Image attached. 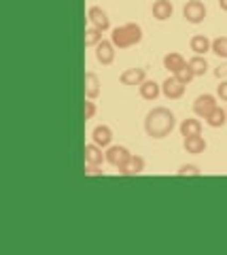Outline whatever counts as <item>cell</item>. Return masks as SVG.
<instances>
[{
	"label": "cell",
	"instance_id": "29",
	"mask_svg": "<svg viewBox=\"0 0 227 255\" xmlns=\"http://www.w3.org/2000/svg\"><path fill=\"white\" fill-rule=\"evenodd\" d=\"M215 77H217V79H221V81L227 77V62H225V64H221L219 68H215Z\"/></svg>",
	"mask_w": 227,
	"mask_h": 255
},
{
	"label": "cell",
	"instance_id": "23",
	"mask_svg": "<svg viewBox=\"0 0 227 255\" xmlns=\"http://www.w3.org/2000/svg\"><path fill=\"white\" fill-rule=\"evenodd\" d=\"M213 53L217 58L227 60V36H217L213 41Z\"/></svg>",
	"mask_w": 227,
	"mask_h": 255
},
{
	"label": "cell",
	"instance_id": "14",
	"mask_svg": "<svg viewBox=\"0 0 227 255\" xmlns=\"http://www.w3.org/2000/svg\"><path fill=\"white\" fill-rule=\"evenodd\" d=\"M187 66V60L183 58L181 53H176V51H170V53H166L163 55V68L168 70L170 75H176L181 68H185Z\"/></svg>",
	"mask_w": 227,
	"mask_h": 255
},
{
	"label": "cell",
	"instance_id": "18",
	"mask_svg": "<svg viewBox=\"0 0 227 255\" xmlns=\"http://www.w3.org/2000/svg\"><path fill=\"white\" fill-rule=\"evenodd\" d=\"M183 147H185L187 153L200 155L208 149V142L204 140V136H189V138H183Z\"/></svg>",
	"mask_w": 227,
	"mask_h": 255
},
{
	"label": "cell",
	"instance_id": "24",
	"mask_svg": "<svg viewBox=\"0 0 227 255\" xmlns=\"http://www.w3.org/2000/svg\"><path fill=\"white\" fill-rule=\"evenodd\" d=\"M178 177H202V170H200V166H195V164H183L181 168L176 170Z\"/></svg>",
	"mask_w": 227,
	"mask_h": 255
},
{
	"label": "cell",
	"instance_id": "8",
	"mask_svg": "<svg viewBox=\"0 0 227 255\" xmlns=\"http://www.w3.org/2000/svg\"><path fill=\"white\" fill-rule=\"evenodd\" d=\"M121 85H128V87H140L147 81V70L145 68H125L121 77H119Z\"/></svg>",
	"mask_w": 227,
	"mask_h": 255
},
{
	"label": "cell",
	"instance_id": "25",
	"mask_svg": "<svg viewBox=\"0 0 227 255\" xmlns=\"http://www.w3.org/2000/svg\"><path fill=\"white\" fill-rule=\"evenodd\" d=\"M98 113V107H96V100H89V98H85L83 102V119L85 122H89V119H93Z\"/></svg>",
	"mask_w": 227,
	"mask_h": 255
},
{
	"label": "cell",
	"instance_id": "11",
	"mask_svg": "<svg viewBox=\"0 0 227 255\" xmlns=\"http://www.w3.org/2000/svg\"><path fill=\"white\" fill-rule=\"evenodd\" d=\"M87 19L93 28H98V30H111V19H108V15L104 9H100V6H89V11H87Z\"/></svg>",
	"mask_w": 227,
	"mask_h": 255
},
{
	"label": "cell",
	"instance_id": "7",
	"mask_svg": "<svg viewBox=\"0 0 227 255\" xmlns=\"http://www.w3.org/2000/svg\"><path fill=\"white\" fill-rule=\"evenodd\" d=\"M185 83H181L178 79L174 77V75H170L166 81L161 83V94L166 96L168 100H181L183 96H185Z\"/></svg>",
	"mask_w": 227,
	"mask_h": 255
},
{
	"label": "cell",
	"instance_id": "9",
	"mask_svg": "<svg viewBox=\"0 0 227 255\" xmlns=\"http://www.w3.org/2000/svg\"><path fill=\"white\" fill-rule=\"evenodd\" d=\"M83 153H85V166H104V162H106L104 149L98 147L96 142H89V145H85Z\"/></svg>",
	"mask_w": 227,
	"mask_h": 255
},
{
	"label": "cell",
	"instance_id": "4",
	"mask_svg": "<svg viewBox=\"0 0 227 255\" xmlns=\"http://www.w3.org/2000/svg\"><path fill=\"white\" fill-rule=\"evenodd\" d=\"M217 107H219V102H217V96H213V94H202L193 100V113L200 119H206Z\"/></svg>",
	"mask_w": 227,
	"mask_h": 255
},
{
	"label": "cell",
	"instance_id": "20",
	"mask_svg": "<svg viewBox=\"0 0 227 255\" xmlns=\"http://www.w3.org/2000/svg\"><path fill=\"white\" fill-rule=\"evenodd\" d=\"M204 122H206V126L215 128V130H217V128H223V126L227 124V113H225V109L217 107V109L213 111V113H210V115L204 119Z\"/></svg>",
	"mask_w": 227,
	"mask_h": 255
},
{
	"label": "cell",
	"instance_id": "13",
	"mask_svg": "<svg viewBox=\"0 0 227 255\" xmlns=\"http://www.w3.org/2000/svg\"><path fill=\"white\" fill-rule=\"evenodd\" d=\"M151 13H153V19L168 21L172 15H174V4H172L170 0H155L151 6Z\"/></svg>",
	"mask_w": 227,
	"mask_h": 255
},
{
	"label": "cell",
	"instance_id": "6",
	"mask_svg": "<svg viewBox=\"0 0 227 255\" xmlns=\"http://www.w3.org/2000/svg\"><path fill=\"white\" fill-rule=\"evenodd\" d=\"M96 60H98V64H102V66H111V64L115 62V53H117V47L113 45V41L111 38H102L96 47Z\"/></svg>",
	"mask_w": 227,
	"mask_h": 255
},
{
	"label": "cell",
	"instance_id": "10",
	"mask_svg": "<svg viewBox=\"0 0 227 255\" xmlns=\"http://www.w3.org/2000/svg\"><path fill=\"white\" fill-rule=\"evenodd\" d=\"M145 166H147V162H145L143 155H134V153H132L130 162L125 166H121V168H117V170H119L121 177H138V174L145 172Z\"/></svg>",
	"mask_w": 227,
	"mask_h": 255
},
{
	"label": "cell",
	"instance_id": "30",
	"mask_svg": "<svg viewBox=\"0 0 227 255\" xmlns=\"http://www.w3.org/2000/svg\"><path fill=\"white\" fill-rule=\"evenodd\" d=\"M219 6H221V11L227 13V0H219Z\"/></svg>",
	"mask_w": 227,
	"mask_h": 255
},
{
	"label": "cell",
	"instance_id": "31",
	"mask_svg": "<svg viewBox=\"0 0 227 255\" xmlns=\"http://www.w3.org/2000/svg\"><path fill=\"white\" fill-rule=\"evenodd\" d=\"M225 113H227V109H225Z\"/></svg>",
	"mask_w": 227,
	"mask_h": 255
},
{
	"label": "cell",
	"instance_id": "21",
	"mask_svg": "<svg viewBox=\"0 0 227 255\" xmlns=\"http://www.w3.org/2000/svg\"><path fill=\"white\" fill-rule=\"evenodd\" d=\"M191 66V70L195 73V77H204L206 73H208V62H206V58L204 55H193V58L187 62Z\"/></svg>",
	"mask_w": 227,
	"mask_h": 255
},
{
	"label": "cell",
	"instance_id": "28",
	"mask_svg": "<svg viewBox=\"0 0 227 255\" xmlns=\"http://www.w3.org/2000/svg\"><path fill=\"white\" fill-rule=\"evenodd\" d=\"M217 98H221L223 102H227V81H221V85L217 87Z\"/></svg>",
	"mask_w": 227,
	"mask_h": 255
},
{
	"label": "cell",
	"instance_id": "5",
	"mask_svg": "<svg viewBox=\"0 0 227 255\" xmlns=\"http://www.w3.org/2000/svg\"><path fill=\"white\" fill-rule=\"evenodd\" d=\"M104 155H106V164L115 166V168H121V166H125L130 162V149L123 147V145H111L108 149H104Z\"/></svg>",
	"mask_w": 227,
	"mask_h": 255
},
{
	"label": "cell",
	"instance_id": "2",
	"mask_svg": "<svg viewBox=\"0 0 227 255\" xmlns=\"http://www.w3.org/2000/svg\"><path fill=\"white\" fill-rule=\"evenodd\" d=\"M143 26L140 23H123V26H117L111 32V41L117 49H130V47H136L143 43Z\"/></svg>",
	"mask_w": 227,
	"mask_h": 255
},
{
	"label": "cell",
	"instance_id": "12",
	"mask_svg": "<svg viewBox=\"0 0 227 255\" xmlns=\"http://www.w3.org/2000/svg\"><path fill=\"white\" fill-rule=\"evenodd\" d=\"M91 142H96L98 147H102V149H108L113 145V130L108 126H96L91 130Z\"/></svg>",
	"mask_w": 227,
	"mask_h": 255
},
{
	"label": "cell",
	"instance_id": "1",
	"mask_svg": "<svg viewBox=\"0 0 227 255\" xmlns=\"http://www.w3.org/2000/svg\"><path fill=\"white\" fill-rule=\"evenodd\" d=\"M176 128V115L166 107H155L145 117V132L149 138L161 140L170 136Z\"/></svg>",
	"mask_w": 227,
	"mask_h": 255
},
{
	"label": "cell",
	"instance_id": "3",
	"mask_svg": "<svg viewBox=\"0 0 227 255\" xmlns=\"http://www.w3.org/2000/svg\"><path fill=\"white\" fill-rule=\"evenodd\" d=\"M206 4L202 2V0H189L185 6H183V17L187 19V23H193V26H198L206 19Z\"/></svg>",
	"mask_w": 227,
	"mask_h": 255
},
{
	"label": "cell",
	"instance_id": "15",
	"mask_svg": "<svg viewBox=\"0 0 227 255\" xmlns=\"http://www.w3.org/2000/svg\"><path fill=\"white\" fill-rule=\"evenodd\" d=\"M181 130V136L183 138H189V136H202V122L198 117H187L183 119V124L178 126Z\"/></svg>",
	"mask_w": 227,
	"mask_h": 255
},
{
	"label": "cell",
	"instance_id": "16",
	"mask_svg": "<svg viewBox=\"0 0 227 255\" xmlns=\"http://www.w3.org/2000/svg\"><path fill=\"white\" fill-rule=\"evenodd\" d=\"M138 92H140V98L143 100H149V102H155L161 96V85L159 83H155L153 79H147V81L138 87Z\"/></svg>",
	"mask_w": 227,
	"mask_h": 255
},
{
	"label": "cell",
	"instance_id": "27",
	"mask_svg": "<svg viewBox=\"0 0 227 255\" xmlns=\"http://www.w3.org/2000/svg\"><path fill=\"white\" fill-rule=\"evenodd\" d=\"M85 177H104L102 166H85Z\"/></svg>",
	"mask_w": 227,
	"mask_h": 255
},
{
	"label": "cell",
	"instance_id": "22",
	"mask_svg": "<svg viewBox=\"0 0 227 255\" xmlns=\"http://www.w3.org/2000/svg\"><path fill=\"white\" fill-rule=\"evenodd\" d=\"M102 34H104L102 30L89 26L87 30H85V47H96L100 41H102Z\"/></svg>",
	"mask_w": 227,
	"mask_h": 255
},
{
	"label": "cell",
	"instance_id": "17",
	"mask_svg": "<svg viewBox=\"0 0 227 255\" xmlns=\"http://www.w3.org/2000/svg\"><path fill=\"white\" fill-rule=\"evenodd\" d=\"M189 47H191L193 55H206L208 51H213V41H210L206 34H195V36H191Z\"/></svg>",
	"mask_w": 227,
	"mask_h": 255
},
{
	"label": "cell",
	"instance_id": "19",
	"mask_svg": "<svg viewBox=\"0 0 227 255\" xmlns=\"http://www.w3.org/2000/svg\"><path fill=\"white\" fill-rule=\"evenodd\" d=\"M98 96H100V79L96 73L87 70V73H85V98L96 100Z\"/></svg>",
	"mask_w": 227,
	"mask_h": 255
},
{
	"label": "cell",
	"instance_id": "26",
	"mask_svg": "<svg viewBox=\"0 0 227 255\" xmlns=\"http://www.w3.org/2000/svg\"><path fill=\"white\" fill-rule=\"evenodd\" d=\"M174 77H176V79H178V81H181V83L189 85V83L193 81V79H195V73L191 70V66H189V64H187V66H185V68H181V70H178V73H176Z\"/></svg>",
	"mask_w": 227,
	"mask_h": 255
}]
</instances>
